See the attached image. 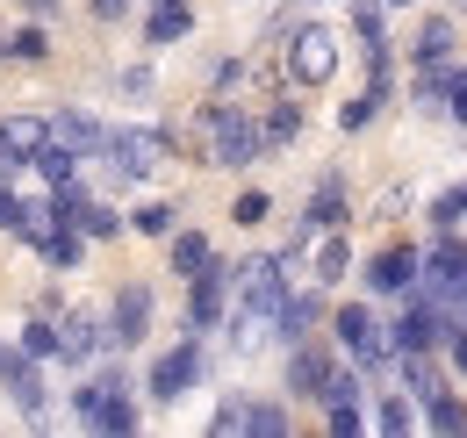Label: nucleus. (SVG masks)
I'll return each instance as SVG.
<instances>
[{
    "mask_svg": "<svg viewBox=\"0 0 467 438\" xmlns=\"http://www.w3.org/2000/svg\"><path fill=\"white\" fill-rule=\"evenodd\" d=\"M194 137H202L209 165H223V172H244V165L266 151L259 122H252L244 109H231V101H202V115H194Z\"/></svg>",
    "mask_w": 467,
    "mask_h": 438,
    "instance_id": "obj_1",
    "label": "nucleus"
},
{
    "mask_svg": "<svg viewBox=\"0 0 467 438\" xmlns=\"http://www.w3.org/2000/svg\"><path fill=\"white\" fill-rule=\"evenodd\" d=\"M331 330H338V345H346L367 374H381V367L396 360V338H389V330H374V309H367V302H346Z\"/></svg>",
    "mask_w": 467,
    "mask_h": 438,
    "instance_id": "obj_2",
    "label": "nucleus"
},
{
    "mask_svg": "<svg viewBox=\"0 0 467 438\" xmlns=\"http://www.w3.org/2000/svg\"><path fill=\"white\" fill-rule=\"evenodd\" d=\"M331 72H338V44H331V29L302 22V29L288 36V79H295V87H331Z\"/></svg>",
    "mask_w": 467,
    "mask_h": 438,
    "instance_id": "obj_3",
    "label": "nucleus"
},
{
    "mask_svg": "<svg viewBox=\"0 0 467 438\" xmlns=\"http://www.w3.org/2000/svg\"><path fill=\"white\" fill-rule=\"evenodd\" d=\"M109 165H116L122 180H151V165H166V130H109Z\"/></svg>",
    "mask_w": 467,
    "mask_h": 438,
    "instance_id": "obj_4",
    "label": "nucleus"
},
{
    "mask_svg": "<svg viewBox=\"0 0 467 438\" xmlns=\"http://www.w3.org/2000/svg\"><path fill=\"white\" fill-rule=\"evenodd\" d=\"M194 381H202V345L187 338V345H173V352L151 360V381H144V388H151V402H180Z\"/></svg>",
    "mask_w": 467,
    "mask_h": 438,
    "instance_id": "obj_5",
    "label": "nucleus"
},
{
    "mask_svg": "<svg viewBox=\"0 0 467 438\" xmlns=\"http://www.w3.org/2000/svg\"><path fill=\"white\" fill-rule=\"evenodd\" d=\"M223 309H231V274L209 259L202 274L187 280V330H216V324H223Z\"/></svg>",
    "mask_w": 467,
    "mask_h": 438,
    "instance_id": "obj_6",
    "label": "nucleus"
},
{
    "mask_svg": "<svg viewBox=\"0 0 467 438\" xmlns=\"http://www.w3.org/2000/svg\"><path fill=\"white\" fill-rule=\"evenodd\" d=\"M44 144H51V122H44V115H0V180H7L15 165H29Z\"/></svg>",
    "mask_w": 467,
    "mask_h": 438,
    "instance_id": "obj_7",
    "label": "nucleus"
},
{
    "mask_svg": "<svg viewBox=\"0 0 467 438\" xmlns=\"http://www.w3.org/2000/svg\"><path fill=\"white\" fill-rule=\"evenodd\" d=\"M417 274H424V252H417V245H389V252L367 259V287H374V295H410Z\"/></svg>",
    "mask_w": 467,
    "mask_h": 438,
    "instance_id": "obj_8",
    "label": "nucleus"
},
{
    "mask_svg": "<svg viewBox=\"0 0 467 438\" xmlns=\"http://www.w3.org/2000/svg\"><path fill=\"white\" fill-rule=\"evenodd\" d=\"M101 345H109V324H101L94 309H72V317H58V360L87 367V360H94Z\"/></svg>",
    "mask_w": 467,
    "mask_h": 438,
    "instance_id": "obj_9",
    "label": "nucleus"
},
{
    "mask_svg": "<svg viewBox=\"0 0 467 438\" xmlns=\"http://www.w3.org/2000/svg\"><path fill=\"white\" fill-rule=\"evenodd\" d=\"M144 330H151V287H122L109 309V345H144Z\"/></svg>",
    "mask_w": 467,
    "mask_h": 438,
    "instance_id": "obj_10",
    "label": "nucleus"
},
{
    "mask_svg": "<svg viewBox=\"0 0 467 438\" xmlns=\"http://www.w3.org/2000/svg\"><path fill=\"white\" fill-rule=\"evenodd\" d=\"M331 374H338V367H331V352L302 338V345H295V360H288V395H317V402H324Z\"/></svg>",
    "mask_w": 467,
    "mask_h": 438,
    "instance_id": "obj_11",
    "label": "nucleus"
},
{
    "mask_svg": "<svg viewBox=\"0 0 467 438\" xmlns=\"http://www.w3.org/2000/svg\"><path fill=\"white\" fill-rule=\"evenodd\" d=\"M51 137H58L65 151H79V159H94V151L109 144V130H101L87 109H58V115H51Z\"/></svg>",
    "mask_w": 467,
    "mask_h": 438,
    "instance_id": "obj_12",
    "label": "nucleus"
},
{
    "mask_svg": "<svg viewBox=\"0 0 467 438\" xmlns=\"http://www.w3.org/2000/svg\"><path fill=\"white\" fill-rule=\"evenodd\" d=\"M317 230H346V180L331 172L317 194H309V209H302V237H317Z\"/></svg>",
    "mask_w": 467,
    "mask_h": 438,
    "instance_id": "obj_13",
    "label": "nucleus"
},
{
    "mask_svg": "<svg viewBox=\"0 0 467 438\" xmlns=\"http://www.w3.org/2000/svg\"><path fill=\"white\" fill-rule=\"evenodd\" d=\"M317 324H324V295H288V302H281V317H274V330H281L288 345L317 338Z\"/></svg>",
    "mask_w": 467,
    "mask_h": 438,
    "instance_id": "obj_14",
    "label": "nucleus"
},
{
    "mask_svg": "<svg viewBox=\"0 0 467 438\" xmlns=\"http://www.w3.org/2000/svg\"><path fill=\"white\" fill-rule=\"evenodd\" d=\"M36 252H44V259H51L58 274H72V266L87 259V237H79V230H65V223H51V230L36 237Z\"/></svg>",
    "mask_w": 467,
    "mask_h": 438,
    "instance_id": "obj_15",
    "label": "nucleus"
},
{
    "mask_svg": "<svg viewBox=\"0 0 467 438\" xmlns=\"http://www.w3.org/2000/svg\"><path fill=\"white\" fill-rule=\"evenodd\" d=\"M166 245H173V274H180V280H194L202 266H209V259H216V245H209L202 230H173Z\"/></svg>",
    "mask_w": 467,
    "mask_h": 438,
    "instance_id": "obj_16",
    "label": "nucleus"
},
{
    "mask_svg": "<svg viewBox=\"0 0 467 438\" xmlns=\"http://www.w3.org/2000/svg\"><path fill=\"white\" fill-rule=\"evenodd\" d=\"M352 266V245H346V230H324V245H317V287H338Z\"/></svg>",
    "mask_w": 467,
    "mask_h": 438,
    "instance_id": "obj_17",
    "label": "nucleus"
},
{
    "mask_svg": "<svg viewBox=\"0 0 467 438\" xmlns=\"http://www.w3.org/2000/svg\"><path fill=\"white\" fill-rule=\"evenodd\" d=\"M194 29V7H151L144 15V44H180Z\"/></svg>",
    "mask_w": 467,
    "mask_h": 438,
    "instance_id": "obj_18",
    "label": "nucleus"
},
{
    "mask_svg": "<svg viewBox=\"0 0 467 438\" xmlns=\"http://www.w3.org/2000/svg\"><path fill=\"white\" fill-rule=\"evenodd\" d=\"M453 22L446 15H424V29H417V65H439V57H453Z\"/></svg>",
    "mask_w": 467,
    "mask_h": 438,
    "instance_id": "obj_19",
    "label": "nucleus"
},
{
    "mask_svg": "<svg viewBox=\"0 0 467 438\" xmlns=\"http://www.w3.org/2000/svg\"><path fill=\"white\" fill-rule=\"evenodd\" d=\"M7 395H15L29 417H44V374H36V360H29V352L15 360V374H7Z\"/></svg>",
    "mask_w": 467,
    "mask_h": 438,
    "instance_id": "obj_20",
    "label": "nucleus"
},
{
    "mask_svg": "<svg viewBox=\"0 0 467 438\" xmlns=\"http://www.w3.org/2000/svg\"><path fill=\"white\" fill-rule=\"evenodd\" d=\"M94 432H137V402H130V381L109 388V402L94 410Z\"/></svg>",
    "mask_w": 467,
    "mask_h": 438,
    "instance_id": "obj_21",
    "label": "nucleus"
},
{
    "mask_svg": "<svg viewBox=\"0 0 467 438\" xmlns=\"http://www.w3.org/2000/svg\"><path fill=\"white\" fill-rule=\"evenodd\" d=\"M36 172H44V180H51V187H65V180H79V151H65L58 137H51V144H44V151H36Z\"/></svg>",
    "mask_w": 467,
    "mask_h": 438,
    "instance_id": "obj_22",
    "label": "nucleus"
},
{
    "mask_svg": "<svg viewBox=\"0 0 467 438\" xmlns=\"http://www.w3.org/2000/svg\"><path fill=\"white\" fill-rule=\"evenodd\" d=\"M173 202H137V209H130V230H137V237H173Z\"/></svg>",
    "mask_w": 467,
    "mask_h": 438,
    "instance_id": "obj_23",
    "label": "nucleus"
},
{
    "mask_svg": "<svg viewBox=\"0 0 467 438\" xmlns=\"http://www.w3.org/2000/svg\"><path fill=\"white\" fill-rule=\"evenodd\" d=\"M116 381H122V374H94V381L72 388V410H79V424H94V410L109 402V388H116Z\"/></svg>",
    "mask_w": 467,
    "mask_h": 438,
    "instance_id": "obj_24",
    "label": "nucleus"
},
{
    "mask_svg": "<svg viewBox=\"0 0 467 438\" xmlns=\"http://www.w3.org/2000/svg\"><path fill=\"white\" fill-rule=\"evenodd\" d=\"M352 29L367 36V51L389 44V7H381V0H359V7H352Z\"/></svg>",
    "mask_w": 467,
    "mask_h": 438,
    "instance_id": "obj_25",
    "label": "nucleus"
},
{
    "mask_svg": "<svg viewBox=\"0 0 467 438\" xmlns=\"http://www.w3.org/2000/svg\"><path fill=\"white\" fill-rule=\"evenodd\" d=\"M22 352H29V360H51V352H58V324H51V317H29V324H22Z\"/></svg>",
    "mask_w": 467,
    "mask_h": 438,
    "instance_id": "obj_26",
    "label": "nucleus"
},
{
    "mask_svg": "<svg viewBox=\"0 0 467 438\" xmlns=\"http://www.w3.org/2000/svg\"><path fill=\"white\" fill-rule=\"evenodd\" d=\"M7 57H29V65H44V57H51V36H44V22L15 29V36H7Z\"/></svg>",
    "mask_w": 467,
    "mask_h": 438,
    "instance_id": "obj_27",
    "label": "nucleus"
},
{
    "mask_svg": "<svg viewBox=\"0 0 467 438\" xmlns=\"http://www.w3.org/2000/svg\"><path fill=\"white\" fill-rule=\"evenodd\" d=\"M424 424H431V432H467V402H453V395H431Z\"/></svg>",
    "mask_w": 467,
    "mask_h": 438,
    "instance_id": "obj_28",
    "label": "nucleus"
},
{
    "mask_svg": "<svg viewBox=\"0 0 467 438\" xmlns=\"http://www.w3.org/2000/svg\"><path fill=\"white\" fill-rule=\"evenodd\" d=\"M266 216H274V202H266L259 187H244V194L231 202V223H237V230H252V223H266Z\"/></svg>",
    "mask_w": 467,
    "mask_h": 438,
    "instance_id": "obj_29",
    "label": "nucleus"
},
{
    "mask_svg": "<svg viewBox=\"0 0 467 438\" xmlns=\"http://www.w3.org/2000/svg\"><path fill=\"white\" fill-rule=\"evenodd\" d=\"M252 432L259 438H288V410H281V402H252Z\"/></svg>",
    "mask_w": 467,
    "mask_h": 438,
    "instance_id": "obj_30",
    "label": "nucleus"
},
{
    "mask_svg": "<svg viewBox=\"0 0 467 438\" xmlns=\"http://www.w3.org/2000/svg\"><path fill=\"white\" fill-rule=\"evenodd\" d=\"M295 130H302V115H295V109H288V101H281V109L266 115V122H259V137H266V144H288Z\"/></svg>",
    "mask_w": 467,
    "mask_h": 438,
    "instance_id": "obj_31",
    "label": "nucleus"
},
{
    "mask_svg": "<svg viewBox=\"0 0 467 438\" xmlns=\"http://www.w3.org/2000/svg\"><path fill=\"white\" fill-rule=\"evenodd\" d=\"M374 424H381V432H410L417 417H410V402H403V395H381V410H374Z\"/></svg>",
    "mask_w": 467,
    "mask_h": 438,
    "instance_id": "obj_32",
    "label": "nucleus"
},
{
    "mask_svg": "<svg viewBox=\"0 0 467 438\" xmlns=\"http://www.w3.org/2000/svg\"><path fill=\"white\" fill-rule=\"evenodd\" d=\"M381 101H389V94H374V87H367L359 101H346V115H338V122H346V130H367V122H374V109H381Z\"/></svg>",
    "mask_w": 467,
    "mask_h": 438,
    "instance_id": "obj_33",
    "label": "nucleus"
},
{
    "mask_svg": "<svg viewBox=\"0 0 467 438\" xmlns=\"http://www.w3.org/2000/svg\"><path fill=\"white\" fill-rule=\"evenodd\" d=\"M216 432H252V402H223V410H216Z\"/></svg>",
    "mask_w": 467,
    "mask_h": 438,
    "instance_id": "obj_34",
    "label": "nucleus"
},
{
    "mask_svg": "<svg viewBox=\"0 0 467 438\" xmlns=\"http://www.w3.org/2000/svg\"><path fill=\"white\" fill-rule=\"evenodd\" d=\"M331 432H367V417H359V402H331Z\"/></svg>",
    "mask_w": 467,
    "mask_h": 438,
    "instance_id": "obj_35",
    "label": "nucleus"
},
{
    "mask_svg": "<svg viewBox=\"0 0 467 438\" xmlns=\"http://www.w3.org/2000/svg\"><path fill=\"white\" fill-rule=\"evenodd\" d=\"M446 115H453V122H467V72L446 87Z\"/></svg>",
    "mask_w": 467,
    "mask_h": 438,
    "instance_id": "obj_36",
    "label": "nucleus"
},
{
    "mask_svg": "<svg viewBox=\"0 0 467 438\" xmlns=\"http://www.w3.org/2000/svg\"><path fill=\"white\" fill-rule=\"evenodd\" d=\"M431 223H439V230H453V223H461V202H453V194H439V202H431Z\"/></svg>",
    "mask_w": 467,
    "mask_h": 438,
    "instance_id": "obj_37",
    "label": "nucleus"
},
{
    "mask_svg": "<svg viewBox=\"0 0 467 438\" xmlns=\"http://www.w3.org/2000/svg\"><path fill=\"white\" fill-rule=\"evenodd\" d=\"M446 352H453V367L467 374V324H453V338H446Z\"/></svg>",
    "mask_w": 467,
    "mask_h": 438,
    "instance_id": "obj_38",
    "label": "nucleus"
},
{
    "mask_svg": "<svg viewBox=\"0 0 467 438\" xmlns=\"http://www.w3.org/2000/svg\"><path fill=\"white\" fill-rule=\"evenodd\" d=\"M122 7H130V0H94V15H101V22H116Z\"/></svg>",
    "mask_w": 467,
    "mask_h": 438,
    "instance_id": "obj_39",
    "label": "nucleus"
},
{
    "mask_svg": "<svg viewBox=\"0 0 467 438\" xmlns=\"http://www.w3.org/2000/svg\"><path fill=\"white\" fill-rule=\"evenodd\" d=\"M7 374H15V352H7V345H0V381H7Z\"/></svg>",
    "mask_w": 467,
    "mask_h": 438,
    "instance_id": "obj_40",
    "label": "nucleus"
},
{
    "mask_svg": "<svg viewBox=\"0 0 467 438\" xmlns=\"http://www.w3.org/2000/svg\"><path fill=\"white\" fill-rule=\"evenodd\" d=\"M453 202H461V216H467V180H461V187H453Z\"/></svg>",
    "mask_w": 467,
    "mask_h": 438,
    "instance_id": "obj_41",
    "label": "nucleus"
},
{
    "mask_svg": "<svg viewBox=\"0 0 467 438\" xmlns=\"http://www.w3.org/2000/svg\"><path fill=\"white\" fill-rule=\"evenodd\" d=\"M151 7H187V0H151Z\"/></svg>",
    "mask_w": 467,
    "mask_h": 438,
    "instance_id": "obj_42",
    "label": "nucleus"
},
{
    "mask_svg": "<svg viewBox=\"0 0 467 438\" xmlns=\"http://www.w3.org/2000/svg\"><path fill=\"white\" fill-rule=\"evenodd\" d=\"M381 7H410V0H381Z\"/></svg>",
    "mask_w": 467,
    "mask_h": 438,
    "instance_id": "obj_43",
    "label": "nucleus"
}]
</instances>
